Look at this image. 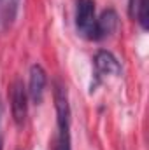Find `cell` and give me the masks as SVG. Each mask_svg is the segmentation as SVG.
<instances>
[{
    "instance_id": "5b68a950",
    "label": "cell",
    "mask_w": 149,
    "mask_h": 150,
    "mask_svg": "<svg viewBox=\"0 0 149 150\" xmlns=\"http://www.w3.org/2000/svg\"><path fill=\"white\" fill-rule=\"evenodd\" d=\"M95 70H97L98 77L121 74V67H119L117 59L114 58V54L109 52V51H98L95 54Z\"/></svg>"
},
{
    "instance_id": "ba28073f",
    "label": "cell",
    "mask_w": 149,
    "mask_h": 150,
    "mask_svg": "<svg viewBox=\"0 0 149 150\" xmlns=\"http://www.w3.org/2000/svg\"><path fill=\"white\" fill-rule=\"evenodd\" d=\"M130 14L144 30H148V0H130Z\"/></svg>"
},
{
    "instance_id": "7a4b0ae2",
    "label": "cell",
    "mask_w": 149,
    "mask_h": 150,
    "mask_svg": "<svg viewBox=\"0 0 149 150\" xmlns=\"http://www.w3.org/2000/svg\"><path fill=\"white\" fill-rule=\"evenodd\" d=\"M75 28L81 37L97 40L95 0H75Z\"/></svg>"
},
{
    "instance_id": "3957f363",
    "label": "cell",
    "mask_w": 149,
    "mask_h": 150,
    "mask_svg": "<svg viewBox=\"0 0 149 150\" xmlns=\"http://www.w3.org/2000/svg\"><path fill=\"white\" fill-rule=\"evenodd\" d=\"M27 110H28V105H27V91H25V86L21 80H16L12 84V91H11V112L14 117V122L18 126H21L27 119Z\"/></svg>"
},
{
    "instance_id": "6da1fadb",
    "label": "cell",
    "mask_w": 149,
    "mask_h": 150,
    "mask_svg": "<svg viewBox=\"0 0 149 150\" xmlns=\"http://www.w3.org/2000/svg\"><path fill=\"white\" fill-rule=\"evenodd\" d=\"M54 101H56V124L58 133L54 138L53 150H72L70 149V107L67 98V89L63 84L56 82L54 86Z\"/></svg>"
},
{
    "instance_id": "8992f818",
    "label": "cell",
    "mask_w": 149,
    "mask_h": 150,
    "mask_svg": "<svg viewBox=\"0 0 149 150\" xmlns=\"http://www.w3.org/2000/svg\"><path fill=\"white\" fill-rule=\"evenodd\" d=\"M117 14L114 9H107L97 18V40L111 37L112 33L117 30Z\"/></svg>"
},
{
    "instance_id": "52a82bcc",
    "label": "cell",
    "mask_w": 149,
    "mask_h": 150,
    "mask_svg": "<svg viewBox=\"0 0 149 150\" xmlns=\"http://www.w3.org/2000/svg\"><path fill=\"white\" fill-rule=\"evenodd\" d=\"M21 0H0V33L7 32L18 16Z\"/></svg>"
},
{
    "instance_id": "9c48e42d",
    "label": "cell",
    "mask_w": 149,
    "mask_h": 150,
    "mask_svg": "<svg viewBox=\"0 0 149 150\" xmlns=\"http://www.w3.org/2000/svg\"><path fill=\"white\" fill-rule=\"evenodd\" d=\"M0 150H4V140H2V134H0Z\"/></svg>"
},
{
    "instance_id": "277c9868",
    "label": "cell",
    "mask_w": 149,
    "mask_h": 150,
    "mask_svg": "<svg viewBox=\"0 0 149 150\" xmlns=\"http://www.w3.org/2000/svg\"><path fill=\"white\" fill-rule=\"evenodd\" d=\"M46 72L40 65H32L30 68V82H28V94L32 101L39 105L44 98V89H46Z\"/></svg>"
}]
</instances>
